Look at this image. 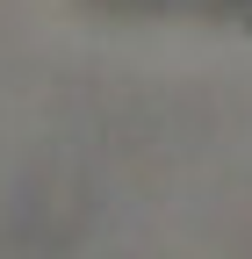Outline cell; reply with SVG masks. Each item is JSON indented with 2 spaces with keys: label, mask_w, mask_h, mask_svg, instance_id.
Masks as SVG:
<instances>
[{
  "label": "cell",
  "mask_w": 252,
  "mask_h": 259,
  "mask_svg": "<svg viewBox=\"0 0 252 259\" xmlns=\"http://www.w3.org/2000/svg\"><path fill=\"white\" fill-rule=\"evenodd\" d=\"M245 29H252V22H245Z\"/></svg>",
  "instance_id": "obj_1"
}]
</instances>
